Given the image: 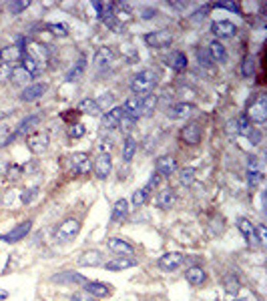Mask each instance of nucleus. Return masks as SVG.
Masks as SVG:
<instances>
[{"label": "nucleus", "mask_w": 267, "mask_h": 301, "mask_svg": "<svg viewBox=\"0 0 267 301\" xmlns=\"http://www.w3.org/2000/svg\"><path fill=\"white\" fill-rule=\"evenodd\" d=\"M235 301H245V299H235Z\"/></svg>", "instance_id": "nucleus-62"}, {"label": "nucleus", "mask_w": 267, "mask_h": 301, "mask_svg": "<svg viewBox=\"0 0 267 301\" xmlns=\"http://www.w3.org/2000/svg\"><path fill=\"white\" fill-rule=\"evenodd\" d=\"M102 23H105V26H109L113 32H117V34H121L122 30H125V24H121L113 14H109V16H102Z\"/></svg>", "instance_id": "nucleus-42"}, {"label": "nucleus", "mask_w": 267, "mask_h": 301, "mask_svg": "<svg viewBox=\"0 0 267 301\" xmlns=\"http://www.w3.org/2000/svg\"><path fill=\"white\" fill-rule=\"evenodd\" d=\"M28 6H30V2H28V0H14V2H10V4H8V8H10V12H12V14H20V12H25Z\"/></svg>", "instance_id": "nucleus-50"}, {"label": "nucleus", "mask_w": 267, "mask_h": 301, "mask_svg": "<svg viewBox=\"0 0 267 301\" xmlns=\"http://www.w3.org/2000/svg\"><path fill=\"white\" fill-rule=\"evenodd\" d=\"M6 295H8L6 291H0V299H6Z\"/></svg>", "instance_id": "nucleus-61"}, {"label": "nucleus", "mask_w": 267, "mask_h": 301, "mask_svg": "<svg viewBox=\"0 0 267 301\" xmlns=\"http://www.w3.org/2000/svg\"><path fill=\"white\" fill-rule=\"evenodd\" d=\"M159 183H161V175H159V173H153V175H151V179L147 181V185L143 187L147 195H149L153 189H157V187H159Z\"/></svg>", "instance_id": "nucleus-52"}, {"label": "nucleus", "mask_w": 267, "mask_h": 301, "mask_svg": "<svg viewBox=\"0 0 267 301\" xmlns=\"http://www.w3.org/2000/svg\"><path fill=\"white\" fill-rule=\"evenodd\" d=\"M255 72V58L253 56H245L241 63V74L243 76H251Z\"/></svg>", "instance_id": "nucleus-45"}, {"label": "nucleus", "mask_w": 267, "mask_h": 301, "mask_svg": "<svg viewBox=\"0 0 267 301\" xmlns=\"http://www.w3.org/2000/svg\"><path fill=\"white\" fill-rule=\"evenodd\" d=\"M30 74L26 72L23 67H16V69H12V74H10V81L14 83V85H18V87H23V85H28L30 83Z\"/></svg>", "instance_id": "nucleus-37"}, {"label": "nucleus", "mask_w": 267, "mask_h": 301, "mask_svg": "<svg viewBox=\"0 0 267 301\" xmlns=\"http://www.w3.org/2000/svg\"><path fill=\"white\" fill-rule=\"evenodd\" d=\"M122 111H125V116H131L135 121L141 118V96H129L122 105Z\"/></svg>", "instance_id": "nucleus-17"}, {"label": "nucleus", "mask_w": 267, "mask_h": 301, "mask_svg": "<svg viewBox=\"0 0 267 301\" xmlns=\"http://www.w3.org/2000/svg\"><path fill=\"white\" fill-rule=\"evenodd\" d=\"M71 299L73 301H98L95 295H91L89 291H74L73 295H71Z\"/></svg>", "instance_id": "nucleus-53"}, {"label": "nucleus", "mask_w": 267, "mask_h": 301, "mask_svg": "<svg viewBox=\"0 0 267 301\" xmlns=\"http://www.w3.org/2000/svg\"><path fill=\"white\" fill-rule=\"evenodd\" d=\"M0 65H2V58H0Z\"/></svg>", "instance_id": "nucleus-63"}, {"label": "nucleus", "mask_w": 267, "mask_h": 301, "mask_svg": "<svg viewBox=\"0 0 267 301\" xmlns=\"http://www.w3.org/2000/svg\"><path fill=\"white\" fill-rule=\"evenodd\" d=\"M157 107V94H147L141 98V116L143 115H151Z\"/></svg>", "instance_id": "nucleus-38"}, {"label": "nucleus", "mask_w": 267, "mask_h": 301, "mask_svg": "<svg viewBox=\"0 0 267 301\" xmlns=\"http://www.w3.org/2000/svg\"><path fill=\"white\" fill-rule=\"evenodd\" d=\"M179 181L183 187H189L195 181V169L193 167H185L181 169V175H179Z\"/></svg>", "instance_id": "nucleus-41"}, {"label": "nucleus", "mask_w": 267, "mask_h": 301, "mask_svg": "<svg viewBox=\"0 0 267 301\" xmlns=\"http://www.w3.org/2000/svg\"><path fill=\"white\" fill-rule=\"evenodd\" d=\"M183 261H185V255L183 253H177V251H173V253H165L159 257V261H157V265H159V269L161 271H175V269H179L181 265H183Z\"/></svg>", "instance_id": "nucleus-7"}, {"label": "nucleus", "mask_w": 267, "mask_h": 301, "mask_svg": "<svg viewBox=\"0 0 267 301\" xmlns=\"http://www.w3.org/2000/svg\"><path fill=\"white\" fill-rule=\"evenodd\" d=\"M135 123H137L135 118H131V116H125V115H122L121 123H119V129H121V131H125V133H129V131H131V129L135 127Z\"/></svg>", "instance_id": "nucleus-55"}, {"label": "nucleus", "mask_w": 267, "mask_h": 301, "mask_svg": "<svg viewBox=\"0 0 267 301\" xmlns=\"http://www.w3.org/2000/svg\"><path fill=\"white\" fill-rule=\"evenodd\" d=\"M115 58H117V54H115V50L111 47H100L97 50V54H95V67L98 69H102V67H109V65H113L115 63Z\"/></svg>", "instance_id": "nucleus-16"}, {"label": "nucleus", "mask_w": 267, "mask_h": 301, "mask_svg": "<svg viewBox=\"0 0 267 301\" xmlns=\"http://www.w3.org/2000/svg\"><path fill=\"white\" fill-rule=\"evenodd\" d=\"M185 279H187L193 287H197V285H203V281L207 279V275H205V269H203V267L193 265V267H189V269L185 271Z\"/></svg>", "instance_id": "nucleus-28"}, {"label": "nucleus", "mask_w": 267, "mask_h": 301, "mask_svg": "<svg viewBox=\"0 0 267 301\" xmlns=\"http://www.w3.org/2000/svg\"><path fill=\"white\" fill-rule=\"evenodd\" d=\"M255 237H257V243H259V245H265V243H267V229H265V225H261V223H259V225L255 227Z\"/></svg>", "instance_id": "nucleus-54"}, {"label": "nucleus", "mask_w": 267, "mask_h": 301, "mask_svg": "<svg viewBox=\"0 0 267 301\" xmlns=\"http://www.w3.org/2000/svg\"><path fill=\"white\" fill-rule=\"evenodd\" d=\"M38 123H40V116H38V115L26 116L25 121H20V123H18V127H16V131H14V135H10V137H8V143L14 139V137H20V135H25L26 131H30L32 127H36Z\"/></svg>", "instance_id": "nucleus-26"}, {"label": "nucleus", "mask_w": 267, "mask_h": 301, "mask_svg": "<svg viewBox=\"0 0 267 301\" xmlns=\"http://www.w3.org/2000/svg\"><path fill=\"white\" fill-rule=\"evenodd\" d=\"M102 261H105V257L97 249H89V251H85L78 257V265H83V267H97Z\"/></svg>", "instance_id": "nucleus-20"}, {"label": "nucleus", "mask_w": 267, "mask_h": 301, "mask_svg": "<svg viewBox=\"0 0 267 301\" xmlns=\"http://www.w3.org/2000/svg\"><path fill=\"white\" fill-rule=\"evenodd\" d=\"M127 217H129V203H127V199H119V201L113 205L111 221H113V223H122Z\"/></svg>", "instance_id": "nucleus-27"}, {"label": "nucleus", "mask_w": 267, "mask_h": 301, "mask_svg": "<svg viewBox=\"0 0 267 301\" xmlns=\"http://www.w3.org/2000/svg\"><path fill=\"white\" fill-rule=\"evenodd\" d=\"M76 111H78V113H83V115H91V116L100 115V109H98V105H97V101H95V98H83V101L78 103Z\"/></svg>", "instance_id": "nucleus-32"}, {"label": "nucleus", "mask_w": 267, "mask_h": 301, "mask_svg": "<svg viewBox=\"0 0 267 301\" xmlns=\"http://www.w3.org/2000/svg\"><path fill=\"white\" fill-rule=\"evenodd\" d=\"M197 58H199V65H201V67H211V65H213V61H211L207 48H197Z\"/></svg>", "instance_id": "nucleus-51"}, {"label": "nucleus", "mask_w": 267, "mask_h": 301, "mask_svg": "<svg viewBox=\"0 0 267 301\" xmlns=\"http://www.w3.org/2000/svg\"><path fill=\"white\" fill-rule=\"evenodd\" d=\"M193 111L195 105H191V103H177V105L169 107L167 116L173 118V121H179V118H187L189 115H193Z\"/></svg>", "instance_id": "nucleus-15"}, {"label": "nucleus", "mask_w": 267, "mask_h": 301, "mask_svg": "<svg viewBox=\"0 0 267 301\" xmlns=\"http://www.w3.org/2000/svg\"><path fill=\"white\" fill-rule=\"evenodd\" d=\"M179 137L181 141L185 143V145H199V141H201V127H199V123H187L183 129H181V133H179Z\"/></svg>", "instance_id": "nucleus-9"}, {"label": "nucleus", "mask_w": 267, "mask_h": 301, "mask_svg": "<svg viewBox=\"0 0 267 301\" xmlns=\"http://www.w3.org/2000/svg\"><path fill=\"white\" fill-rule=\"evenodd\" d=\"M85 69H87V56L83 54L76 63H74V67L69 70V74H67V81L69 83H74V81H78L83 74H85Z\"/></svg>", "instance_id": "nucleus-34"}, {"label": "nucleus", "mask_w": 267, "mask_h": 301, "mask_svg": "<svg viewBox=\"0 0 267 301\" xmlns=\"http://www.w3.org/2000/svg\"><path fill=\"white\" fill-rule=\"evenodd\" d=\"M155 85H157V72L151 69L141 70L131 78V91L135 93V96H141V98L151 94Z\"/></svg>", "instance_id": "nucleus-1"}, {"label": "nucleus", "mask_w": 267, "mask_h": 301, "mask_svg": "<svg viewBox=\"0 0 267 301\" xmlns=\"http://www.w3.org/2000/svg\"><path fill=\"white\" fill-rule=\"evenodd\" d=\"M0 58H2V63H6V65L18 63V61L23 58V50L18 47H4L0 50Z\"/></svg>", "instance_id": "nucleus-33"}, {"label": "nucleus", "mask_w": 267, "mask_h": 301, "mask_svg": "<svg viewBox=\"0 0 267 301\" xmlns=\"http://www.w3.org/2000/svg\"><path fill=\"white\" fill-rule=\"evenodd\" d=\"M247 118L249 121H253V123H257V125H263L267 121V98L265 94H257L251 103H249V107H247Z\"/></svg>", "instance_id": "nucleus-2"}, {"label": "nucleus", "mask_w": 267, "mask_h": 301, "mask_svg": "<svg viewBox=\"0 0 267 301\" xmlns=\"http://www.w3.org/2000/svg\"><path fill=\"white\" fill-rule=\"evenodd\" d=\"M78 231H80V221L74 219V217H69V219H65V221L58 225L54 237H56V241L65 243V241H71Z\"/></svg>", "instance_id": "nucleus-4"}, {"label": "nucleus", "mask_w": 267, "mask_h": 301, "mask_svg": "<svg viewBox=\"0 0 267 301\" xmlns=\"http://www.w3.org/2000/svg\"><path fill=\"white\" fill-rule=\"evenodd\" d=\"M54 283H87V277L80 275V273H74V271H63V273H56L52 275Z\"/></svg>", "instance_id": "nucleus-31"}, {"label": "nucleus", "mask_w": 267, "mask_h": 301, "mask_svg": "<svg viewBox=\"0 0 267 301\" xmlns=\"http://www.w3.org/2000/svg\"><path fill=\"white\" fill-rule=\"evenodd\" d=\"M215 6H217V8H227V10H233V12H237V10H239V4H235V2H217Z\"/></svg>", "instance_id": "nucleus-58"}, {"label": "nucleus", "mask_w": 267, "mask_h": 301, "mask_svg": "<svg viewBox=\"0 0 267 301\" xmlns=\"http://www.w3.org/2000/svg\"><path fill=\"white\" fill-rule=\"evenodd\" d=\"M227 127H229L227 131H229L231 135H233V133H235V135L249 133V118H247L245 115H241V116H237L235 121H229V123H227Z\"/></svg>", "instance_id": "nucleus-29"}, {"label": "nucleus", "mask_w": 267, "mask_h": 301, "mask_svg": "<svg viewBox=\"0 0 267 301\" xmlns=\"http://www.w3.org/2000/svg\"><path fill=\"white\" fill-rule=\"evenodd\" d=\"M167 65L175 72H183V70L187 69V54L181 52V50H173L169 56H167Z\"/></svg>", "instance_id": "nucleus-22"}, {"label": "nucleus", "mask_w": 267, "mask_h": 301, "mask_svg": "<svg viewBox=\"0 0 267 301\" xmlns=\"http://www.w3.org/2000/svg\"><path fill=\"white\" fill-rule=\"evenodd\" d=\"M211 30H213V34L217 36L215 41H221V38H231V36H235L237 26L233 23H229V21H217V23H213Z\"/></svg>", "instance_id": "nucleus-13"}, {"label": "nucleus", "mask_w": 267, "mask_h": 301, "mask_svg": "<svg viewBox=\"0 0 267 301\" xmlns=\"http://www.w3.org/2000/svg\"><path fill=\"white\" fill-rule=\"evenodd\" d=\"M261 131H257V129H249V141H251V145H259L261 143Z\"/></svg>", "instance_id": "nucleus-57"}, {"label": "nucleus", "mask_w": 267, "mask_h": 301, "mask_svg": "<svg viewBox=\"0 0 267 301\" xmlns=\"http://www.w3.org/2000/svg\"><path fill=\"white\" fill-rule=\"evenodd\" d=\"M107 245H109V249H111L113 253L122 255V257H131V255L135 253L133 245H131L129 241H125V239H119V237H111V239L107 241Z\"/></svg>", "instance_id": "nucleus-14"}, {"label": "nucleus", "mask_w": 267, "mask_h": 301, "mask_svg": "<svg viewBox=\"0 0 267 301\" xmlns=\"http://www.w3.org/2000/svg\"><path fill=\"white\" fill-rule=\"evenodd\" d=\"M23 69L30 74V76H38L40 72H43V65L38 63V61H34L32 56H28V54H23Z\"/></svg>", "instance_id": "nucleus-35"}, {"label": "nucleus", "mask_w": 267, "mask_h": 301, "mask_svg": "<svg viewBox=\"0 0 267 301\" xmlns=\"http://www.w3.org/2000/svg\"><path fill=\"white\" fill-rule=\"evenodd\" d=\"M207 52L211 56L213 63H225L227 61V50L221 45V41H213L209 47H207Z\"/></svg>", "instance_id": "nucleus-30"}, {"label": "nucleus", "mask_w": 267, "mask_h": 301, "mask_svg": "<svg viewBox=\"0 0 267 301\" xmlns=\"http://www.w3.org/2000/svg\"><path fill=\"white\" fill-rule=\"evenodd\" d=\"M153 16H157V10H151V8H147L145 12H143V18H145V21L153 18Z\"/></svg>", "instance_id": "nucleus-60"}, {"label": "nucleus", "mask_w": 267, "mask_h": 301, "mask_svg": "<svg viewBox=\"0 0 267 301\" xmlns=\"http://www.w3.org/2000/svg\"><path fill=\"white\" fill-rule=\"evenodd\" d=\"M122 115H125L122 107H113L111 111H107V115L102 116V123H100L102 131H113V129H119V123H121Z\"/></svg>", "instance_id": "nucleus-11"}, {"label": "nucleus", "mask_w": 267, "mask_h": 301, "mask_svg": "<svg viewBox=\"0 0 267 301\" xmlns=\"http://www.w3.org/2000/svg\"><path fill=\"white\" fill-rule=\"evenodd\" d=\"M23 175H25V169L20 165H8V171H6L8 181H18Z\"/></svg>", "instance_id": "nucleus-44"}, {"label": "nucleus", "mask_w": 267, "mask_h": 301, "mask_svg": "<svg viewBox=\"0 0 267 301\" xmlns=\"http://www.w3.org/2000/svg\"><path fill=\"white\" fill-rule=\"evenodd\" d=\"M135 153H137V141L133 139V137H127V139L122 141V161L129 163L135 157Z\"/></svg>", "instance_id": "nucleus-36"}, {"label": "nucleus", "mask_w": 267, "mask_h": 301, "mask_svg": "<svg viewBox=\"0 0 267 301\" xmlns=\"http://www.w3.org/2000/svg\"><path fill=\"white\" fill-rule=\"evenodd\" d=\"M93 171H95V177L97 179H107L111 175V171H113V159H111V155L105 153V151H100L98 157L95 159Z\"/></svg>", "instance_id": "nucleus-6"}, {"label": "nucleus", "mask_w": 267, "mask_h": 301, "mask_svg": "<svg viewBox=\"0 0 267 301\" xmlns=\"http://www.w3.org/2000/svg\"><path fill=\"white\" fill-rule=\"evenodd\" d=\"M239 279L233 277V275H229V277L225 279V291L229 293V295H237L239 293Z\"/></svg>", "instance_id": "nucleus-43"}, {"label": "nucleus", "mask_w": 267, "mask_h": 301, "mask_svg": "<svg viewBox=\"0 0 267 301\" xmlns=\"http://www.w3.org/2000/svg\"><path fill=\"white\" fill-rule=\"evenodd\" d=\"M177 159L175 157H171V155H163V157H159L157 163H155V169H157V173L161 175V177H171L175 171H177Z\"/></svg>", "instance_id": "nucleus-12"}, {"label": "nucleus", "mask_w": 267, "mask_h": 301, "mask_svg": "<svg viewBox=\"0 0 267 301\" xmlns=\"http://www.w3.org/2000/svg\"><path fill=\"white\" fill-rule=\"evenodd\" d=\"M26 54L28 56H32L34 61H38L43 67L49 63V47H45V45H38V43H32V45H28V50H26Z\"/></svg>", "instance_id": "nucleus-18"}, {"label": "nucleus", "mask_w": 267, "mask_h": 301, "mask_svg": "<svg viewBox=\"0 0 267 301\" xmlns=\"http://www.w3.org/2000/svg\"><path fill=\"white\" fill-rule=\"evenodd\" d=\"M47 28H49L54 36H60V38L69 36V26L63 23H50V24H47Z\"/></svg>", "instance_id": "nucleus-40"}, {"label": "nucleus", "mask_w": 267, "mask_h": 301, "mask_svg": "<svg viewBox=\"0 0 267 301\" xmlns=\"http://www.w3.org/2000/svg\"><path fill=\"white\" fill-rule=\"evenodd\" d=\"M175 201H177V195H175V191L171 187L159 191V195L155 197V205L159 209H171L175 205Z\"/></svg>", "instance_id": "nucleus-19"}, {"label": "nucleus", "mask_w": 267, "mask_h": 301, "mask_svg": "<svg viewBox=\"0 0 267 301\" xmlns=\"http://www.w3.org/2000/svg\"><path fill=\"white\" fill-rule=\"evenodd\" d=\"M26 147H28L30 153H34V155L45 153V151L49 149V135L43 133V131H36V133H32V135H28V137H26Z\"/></svg>", "instance_id": "nucleus-5"}, {"label": "nucleus", "mask_w": 267, "mask_h": 301, "mask_svg": "<svg viewBox=\"0 0 267 301\" xmlns=\"http://www.w3.org/2000/svg\"><path fill=\"white\" fill-rule=\"evenodd\" d=\"M145 43L153 48H167L173 43V34L169 30H155L145 34Z\"/></svg>", "instance_id": "nucleus-8"}, {"label": "nucleus", "mask_w": 267, "mask_h": 301, "mask_svg": "<svg viewBox=\"0 0 267 301\" xmlns=\"http://www.w3.org/2000/svg\"><path fill=\"white\" fill-rule=\"evenodd\" d=\"M30 229H32V221H23V223H20V225H16L12 231L0 235V239H2V241H6V243H16V241L25 239Z\"/></svg>", "instance_id": "nucleus-10"}, {"label": "nucleus", "mask_w": 267, "mask_h": 301, "mask_svg": "<svg viewBox=\"0 0 267 301\" xmlns=\"http://www.w3.org/2000/svg\"><path fill=\"white\" fill-rule=\"evenodd\" d=\"M247 181H249V187L251 189H255V187L259 185L261 181H263V171H247Z\"/></svg>", "instance_id": "nucleus-46"}, {"label": "nucleus", "mask_w": 267, "mask_h": 301, "mask_svg": "<svg viewBox=\"0 0 267 301\" xmlns=\"http://www.w3.org/2000/svg\"><path fill=\"white\" fill-rule=\"evenodd\" d=\"M10 74H12V67L6 65V63H2V65H0V83L10 81Z\"/></svg>", "instance_id": "nucleus-56"}, {"label": "nucleus", "mask_w": 267, "mask_h": 301, "mask_svg": "<svg viewBox=\"0 0 267 301\" xmlns=\"http://www.w3.org/2000/svg\"><path fill=\"white\" fill-rule=\"evenodd\" d=\"M87 285V289L85 291H89L91 295H95V297H107V295H111V285L109 283H102V281H87L85 283Z\"/></svg>", "instance_id": "nucleus-23"}, {"label": "nucleus", "mask_w": 267, "mask_h": 301, "mask_svg": "<svg viewBox=\"0 0 267 301\" xmlns=\"http://www.w3.org/2000/svg\"><path fill=\"white\" fill-rule=\"evenodd\" d=\"M67 163H69L71 175H89L91 169H93L91 157L87 153H73V155L67 157Z\"/></svg>", "instance_id": "nucleus-3"}, {"label": "nucleus", "mask_w": 267, "mask_h": 301, "mask_svg": "<svg viewBox=\"0 0 267 301\" xmlns=\"http://www.w3.org/2000/svg\"><path fill=\"white\" fill-rule=\"evenodd\" d=\"M137 261L133 257H117L113 261H107L105 263V269L107 271H122V269H129V267H135Z\"/></svg>", "instance_id": "nucleus-24"}, {"label": "nucleus", "mask_w": 267, "mask_h": 301, "mask_svg": "<svg viewBox=\"0 0 267 301\" xmlns=\"http://www.w3.org/2000/svg\"><path fill=\"white\" fill-rule=\"evenodd\" d=\"M147 199H149V195L145 193V189H139V191H135V193H133L131 203H133V207H143Z\"/></svg>", "instance_id": "nucleus-47"}, {"label": "nucleus", "mask_w": 267, "mask_h": 301, "mask_svg": "<svg viewBox=\"0 0 267 301\" xmlns=\"http://www.w3.org/2000/svg\"><path fill=\"white\" fill-rule=\"evenodd\" d=\"M45 93H47V85L45 83H36V85H28L25 91H23V94H20V98L25 103H32V101L40 98Z\"/></svg>", "instance_id": "nucleus-21"}, {"label": "nucleus", "mask_w": 267, "mask_h": 301, "mask_svg": "<svg viewBox=\"0 0 267 301\" xmlns=\"http://www.w3.org/2000/svg\"><path fill=\"white\" fill-rule=\"evenodd\" d=\"M237 227H239V231L243 233V237L247 239V243H251V245H259V243H257V237H255V227L251 225L249 219L239 217V219H237Z\"/></svg>", "instance_id": "nucleus-25"}, {"label": "nucleus", "mask_w": 267, "mask_h": 301, "mask_svg": "<svg viewBox=\"0 0 267 301\" xmlns=\"http://www.w3.org/2000/svg\"><path fill=\"white\" fill-rule=\"evenodd\" d=\"M95 101H97V105H98V109H100V111H107V109L111 111V109H113L115 94H113V93H105V94H100L98 98H95Z\"/></svg>", "instance_id": "nucleus-39"}, {"label": "nucleus", "mask_w": 267, "mask_h": 301, "mask_svg": "<svg viewBox=\"0 0 267 301\" xmlns=\"http://www.w3.org/2000/svg\"><path fill=\"white\" fill-rule=\"evenodd\" d=\"M38 197V187H30V189H25L23 193H20V201L25 203V205H28L30 201H34Z\"/></svg>", "instance_id": "nucleus-49"}, {"label": "nucleus", "mask_w": 267, "mask_h": 301, "mask_svg": "<svg viewBox=\"0 0 267 301\" xmlns=\"http://www.w3.org/2000/svg\"><path fill=\"white\" fill-rule=\"evenodd\" d=\"M85 133H87V129H85L83 123H73V125L69 127V137H71V139H80Z\"/></svg>", "instance_id": "nucleus-48"}, {"label": "nucleus", "mask_w": 267, "mask_h": 301, "mask_svg": "<svg viewBox=\"0 0 267 301\" xmlns=\"http://www.w3.org/2000/svg\"><path fill=\"white\" fill-rule=\"evenodd\" d=\"M171 8H177V10H183V8H187L189 4L187 2H169Z\"/></svg>", "instance_id": "nucleus-59"}]
</instances>
